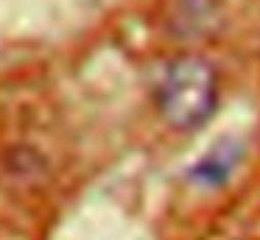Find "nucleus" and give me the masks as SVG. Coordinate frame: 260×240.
<instances>
[{
  "label": "nucleus",
  "instance_id": "f257e3e1",
  "mask_svg": "<svg viewBox=\"0 0 260 240\" xmlns=\"http://www.w3.org/2000/svg\"><path fill=\"white\" fill-rule=\"evenodd\" d=\"M157 106L171 128L196 131L218 106V73L202 56H179L165 67L157 87Z\"/></svg>",
  "mask_w": 260,
  "mask_h": 240
},
{
  "label": "nucleus",
  "instance_id": "f03ea898",
  "mask_svg": "<svg viewBox=\"0 0 260 240\" xmlns=\"http://www.w3.org/2000/svg\"><path fill=\"white\" fill-rule=\"evenodd\" d=\"M238 159H241V148L235 143H218L210 154H204V159L199 165H193L190 179L199 184H221L232 170H235Z\"/></svg>",
  "mask_w": 260,
  "mask_h": 240
}]
</instances>
